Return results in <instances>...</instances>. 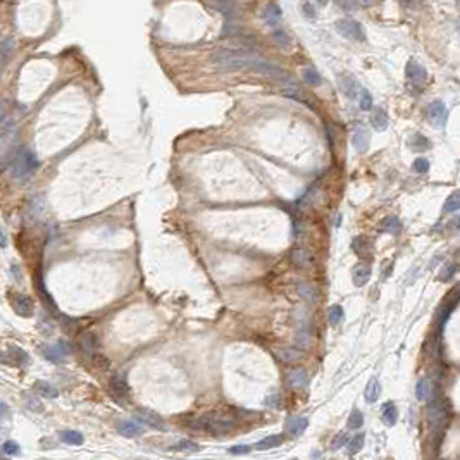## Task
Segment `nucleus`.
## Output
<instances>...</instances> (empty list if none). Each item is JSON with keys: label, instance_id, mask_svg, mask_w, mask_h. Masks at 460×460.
<instances>
[{"label": "nucleus", "instance_id": "obj_15", "mask_svg": "<svg viewBox=\"0 0 460 460\" xmlns=\"http://www.w3.org/2000/svg\"><path fill=\"white\" fill-rule=\"evenodd\" d=\"M117 433H121L126 438H134V436H140L143 429L138 424L131 422V420H119L117 422Z\"/></svg>", "mask_w": 460, "mask_h": 460}, {"label": "nucleus", "instance_id": "obj_6", "mask_svg": "<svg viewBox=\"0 0 460 460\" xmlns=\"http://www.w3.org/2000/svg\"><path fill=\"white\" fill-rule=\"evenodd\" d=\"M405 76H407V80H409L410 83H414L415 86H420V85H424V81H426L428 73L419 62H415V60H409V64H407V67H405Z\"/></svg>", "mask_w": 460, "mask_h": 460}, {"label": "nucleus", "instance_id": "obj_33", "mask_svg": "<svg viewBox=\"0 0 460 460\" xmlns=\"http://www.w3.org/2000/svg\"><path fill=\"white\" fill-rule=\"evenodd\" d=\"M303 80H305V83H309V85H312V86H315V85H319L321 81V75L317 71H315L314 67H305L303 69Z\"/></svg>", "mask_w": 460, "mask_h": 460}, {"label": "nucleus", "instance_id": "obj_22", "mask_svg": "<svg viewBox=\"0 0 460 460\" xmlns=\"http://www.w3.org/2000/svg\"><path fill=\"white\" fill-rule=\"evenodd\" d=\"M381 395V384L377 379H371L366 386V392H364V397H366V400L369 403H374L377 402V398H379Z\"/></svg>", "mask_w": 460, "mask_h": 460}, {"label": "nucleus", "instance_id": "obj_12", "mask_svg": "<svg viewBox=\"0 0 460 460\" xmlns=\"http://www.w3.org/2000/svg\"><path fill=\"white\" fill-rule=\"evenodd\" d=\"M371 274H372V269L369 266L367 262H359L357 266L353 267V283L355 286H364L369 283V279H371Z\"/></svg>", "mask_w": 460, "mask_h": 460}, {"label": "nucleus", "instance_id": "obj_48", "mask_svg": "<svg viewBox=\"0 0 460 460\" xmlns=\"http://www.w3.org/2000/svg\"><path fill=\"white\" fill-rule=\"evenodd\" d=\"M455 271H457V267L455 266H448V269H443V272L440 274V279L443 281V279H450L453 274H455Z\"/></svg>", "mask_w": 460, "mask_h": 460}, {"label": "nucleus", "instance_id": "obj_36", "mask_svg": "<svg viewBox=\"0 0 460 460\" xmlns=\"http://www.w3.org/2000/svg\"><path fill=\"white\" fill-rule=\"evenodd\" d=\"M172 450H178V452H198L200 446L195 443V441L183 440V441H180V443H176L174 446H172Z\"/></svg>", "mask_w": 460, "mask_h": 460}, {"label": "nucleus", "instance_id": "obj_34", "mask_svg": "<svg viewBox=\"0 0 460 460\" xmlns=\"http://www.w3.org/2000/svg\"><path fill=\"white\" fill-rule=\"evenodd\" d=\"M298 293L302 295L305 300L309 302H315V290L312 288L309 283H305V281H302V283H298Z\"/></svg>", "mask_w": 460, "mask_h": 460}, {"label": "nucleus", "instance_id": "obj_9", "mask_svg": "<svg viewBox=\"0 0 460 460\" xmlns=\"http://www.w3.org/2000/svg\"><path fill=\"white\" fill-rule=\"evenodd\" d=\"M340 88H341V92H343V95L346 98H357V95H359V83H357V80H355L353 76L351 75H341L340 76Z\"/></svg>", "mask_w": 460, "mask_h": 460}, {"label": "nucleus", "instance_id": "obj_42", "mask_svg": "<svg viewBox=\"0 0 460 460\" xmlns=\"http://www.w3.org/2000/svg\"><path fill=\"white\" fill-rule=\"evenodd\" d=\"M300 11H302V14H303V17H305V19H309V21H314L315 19V11H314V7H312V4L303 2L302 6H300Z\"/></svg>", "mask_w": 460, "mask_h": 460}, {"label": "nucleus", "instance_id": "obj_14", "mask_svg": "<svg viewBox=\"0 0 460 460\" xmlns=\"http://www.w3.org/2000/svg\"><path fill=\"white\" fill-rule=\"evenodd\" d=\"M371 124H372V128H374L376 131H386V129H388V124H390V119H388L386 111L381 109V107H377V109L372 111Z\"/></svg>", "mask_w": 460, "mask_h": 460}, {"label": "nucleus", "instance_id": "obj_1", "mask_svg": "<svg viewBox=\"0 0 460 460\" xmlns=\"http://www.w3.org/2000/svg\"><path fill=\"white\" fill-rule=\"evenodd\" d=\"M9 166H11V172L16 180L24 181L40 167V162L31 150H28L26 147H19V149L12 150V155L9 157Z\"/></svg>", "mask_w": 460, "mask_h": 460}, {"label": "nucleus", "instance_id": "obj_10", "mask_svg": "<svg viewBox=\"0 0 460 460\" xmlns=\"http://www.w3.org/2000/svg\"><path fill=\"white\" fill-rule=\"evenodd\" d=\"M136 419L140 420V422L147 424V426L154 428V429H159V431H162V429H166V422H164V419L157 415L155 412H150V410H140L136 415Z\"/></svg>", "mask_w": 460, "mask_h": 460}, {"label": "nucleus", "instance_id": "obj_26", "mask_svg": "<svg viewBox=\"0 0 460 460\" xmlns=\"http://www.w3.org/2000/svg\"><path fill=\"white\" fill-rule=\"evenodd\" d=\"M97 345H98L97 338H95V335H92V333H86V335H83V338H81V348H83L86 355H95Z\"/></svg>", "mask_w": 460, "mask_h": 460}, {"label": "nucleus", "instance_id": "obj_27", "mask_svg": "<svg viewBox=\"0 0 460 460\" xmlns=\"http://www.w3.org/2000/svg\"><path fill=\"white\" fill-rule=\"evenodd\" d=\"M60 440H62L64 443H67V445H76V446L85 443L83 435H81V433H78V431H64V433H60Z\"/></svg>", "mask_w": 460, "mask_h": 460}, {"label": "nucleus", "instance_id": "obj_2", "mask_svg": "<svg viewBox=\"0 0 460 460\" xmlns=\"http://www.w3.org/2000/svg\"><path fill=\"white\" fill-rule=\"evenodd\" d=\"M188 424L193 429H200V431L207 433H228L236 428V422L226 417H197L190 420Z\"/></svg>", "mask_w": 460, "mask_h": 460}, {"label": "nucleus", "instance_id": "obj_20", "mask_svg": "<svg viewBox=\"0 0 460 460\" xmlns=\"http://www.w3.org/2000/svg\"><path fill=\"white\" fill-rule=\"evenodd\" d=\"M281 19V9L277 4H269L266 7V11H264V21L269 24V26H276L279 23Z\"/></svg>", "mask_w": 460, "mask_h": 460}, {"label": "nucleus", "instance_id": "obj_13", "mask_svg": "<svg viewBox=\"0 0 460 460\" xmlns=\"http://www.w3.org/2000/svg\"><path fill=\"white\" fill-rule=\"evenodd\" d=\"M377 2H379V0H336L338 6L346 12L359 11V9H369V7L376 6Z\"/></svg>", "mask_w": 460, "mask_h": 460}, {"label": "nucleus", "instance_id": "obj_40", "mask_svg": "<svg viewBox=\"0 0 460 460\" xmlns=\"http://www.w3.org/2000/svg\"><path fill=\"white\" fill-rule=\"evenodd\" d=\"M360 109L362 111H369L372 109V97L367 90H360V102H359Z\"/></svg>", "mask_w": 460, "mask_h": 460}, {"label": "nucleus", "instance_id": "obj_35", "mask_svg": "<svg viewBox=\"0 0 460 460\" xmlns=\"http://www.w3.org/2000/svg\"><path fill=\"white\" fill-rule=\"evenodd\" d=\"M329 323H331V326H338V324L343 321V309H341V305H333L331 309H329Z\"/></svg>", "mask_w": 460, "mask_h": 460}, {"label": "nucleus", "instance_id": "obj_17", "mask_svg": "<svg viewBox=\"0 0 460 460\" xmlns=\"http://www.w3.org/2000/svg\"><path fill=\"white\" fill-rule=\"evenodd\" d=\"M276 357L281 360V362H297V360H300L303 357V353L300 350L297 348H279L276 350Z\"/></svg>", "mask_w": 460, "mask_h": 460}, {"label": "nucleus", "instance_id": "obj_4", "mask_svg": "<svg viewBox=\"0 0 460 460\" xmlns=\"http://www.w3.org/2000/svg\"><path fill=\"white\" fill-rule=\"evenodd\" d=\"M426 116H428V121L433 126H436V128H443V126L446 124V117H448V112H446V107H445L443 102H441V100H435V102H431L428 105Z\"/></svg>", "mask_w": 460, "mask_h": 460}, {"label": "nucleus", "instance_id": "obj_54", "mask_svg": "<svg viewBox=\"0 0 460 460\" xmlns=\"http://www.w3.org/2000/svg\"><path fill=\"white\" fill-rule=\"evenodd\" d=\"M6 360V355H4V351H0V362H4Z\"/></svg>", "mask_w": 460, "mask_h": 460}, {"label": "nucleus", "instance_id": "obj_7", "mask_svg": "<svg viewBox=\"0 0 460 460\" xmlns=\"http://www.w3.org/2000/svg\"><path fill=\"white\" fill-rule=\"evenodd\" d=\"M369 141H371V136H369V131L366 126H357L353 131V136H351V143H353V149L359 152V154H364V152L369 150Z\"/></svg>", "mask_w": 460, "mask_h": 460}, {"label": "nucleus", "instance_id": "obj_21", "mask_svg": "<svg viewBox=\"0 0 460 460\" xmlns=\"http://www.w3.org/2000/svg\"><path fill=\"white\" fill-rule=\"evenodd\" d=\"M285 441V438L281 435H272V436H267L264 438V440H260L257 445H255V448L257 450H271V448H277V446H281V443Z\"/></svg>", "mask_w": 460, "mask_h": 460}, {"label": "nucleus", "instance_id": "obj_53", "mask_svg": "<svg viewBox=\"0 0 460 460\" xmlns=\"http://www.w3.org/2000/svg\"><path fill=\"white\" fill-rule=\"evenodd\" d=\"M315 2H317L319 6H326V4H328V0H315Z\"/></svg>", "mask_w": 460, "mask_h": 460}, {"label": "nucleus", "instance_id": "obj_25", "mask_svg": "<svg viewBox=\"0 0 460 460\" xmlns=\"http://www.w3.org/2000/svg\"><path fill=\"white\" fill-rule=\"evenodd\" d=\"M307 426H309V417H303L302 415V417H293L290 420L288 429L293 436H297V435H302V433L307 429Z\"/></svg>", "mask_w": 460, "mask_h": 460}, {"label": "nucleus", "instance_id": "obj_44", "mask_svg": "<svg viewBox=\"0 0 460 460\" xmlns=\"http://www.w3.org/2000/svg\"><path fill=\"white\" fill-rule=\"evenodd\" d=\"M346 441H348V433H340V435H338V436L335 438V441H333L331 448H333V450L341 448V446H345V445H346Z\"/></svg>", "mask_w": 460, "mask_h": 460}, {"label": "nucleus", "instance_id": "obj_46", "mask_svg": "<svg viewBox=\"0 0 460 460\" xmlns=\"http://www.w3.org/2000/svg\"><path fill=\"white\" fill-rule=\"evenodd\" d=\"M231 453H234V455H243V453H249L250 452V446H246V445H236V446H233L231 450H229Z\"/></svg>", "mask_w": 460, "mask_h": 460}, {"label": "nucleus", "instance_id": "obj_49", "mask_svg": "<svg viewBox=\"0 0 460 460\" xmlns=\"http://www.w3.org/2000/svg\"><path fill=\"white\" fill-rule=\"evenodd\" d=\"M400 2H402V6H405V7H412V9H414V7H419V6H420V2H422V0H400Z\"/></svg>", "mask_w": 460, "mask_h": 460}, {"label": "nucleus", "instance_id": "obj_52", "mask_svg": "<svg viewBox=\"0 0 460 460\" xmlns=\"http://www.w3.org/2000/svg\"><path fill=\"white\" fill-rule=\"evenodd\" d=\"M6 245H7V238H6V234L0 231V246H6Z\"/></svg>", "mask_w": 460, "mask_h": 460}, {"label": "nucleus", "instance_id": "obj_38", "mask_svg": "<svg viewBox=\"0 0 460 460\" xmlns=\"http://www.w3.org/2000/svg\"><path fill=\"white\" fill-rule=\"evenodd\" d=\"M11 355L14 357V360L19 366H26V364L29 362V357H28V353H26L24 350H21L19 346H12L11 348Z\"/></svg>", "mask_w": 460, "mask_h": 460}, {"label": "nucleus", "instance_id": "obj_16", "mask_svg": "<svg viewBox=\"0 0 460 460\" xmlns=\"http://www.w3.org/2000/svg\"><path fill=\"white\" fill-rule=\"evenodd\" d=\"M381 419H383V422L386 426H395V424H397L398 410H397V407H395V403H392V402L384 403L383 410H381Z\"/></svg>", "mask_w": 460, "mask_h": 460}, {"label": "nucleus", "instance_id": "obj_28", "mask_svg": "<svg viewBox=\"0 0 460 460\" xmlns=\"http://www.w3.org/2000/svg\"><path fill=\"white\" fill-rule=\"evenodd\" d=\"M34 390H37V392L40 393L42 397H47V398H55L59 395L57 390H55L52 384L47 383V381H37V384H34Z\"/></svg>", "mask_w": 460, "mask_h": 460}, {"label": "nucleus", "instance_id": "obj_18", "mask_svg": "<svg viewBox=\"0 0 460 460\" xmlns=\"http://www.w3.org/2000/svg\"><path fill=\"white\" fill-rule=\"evenodd\" d=\"M288 381L293 388H305L307 383H309V376L303 369H295V371L290 372Z\"/></svg>", "mask_w": 460, "mask_h": 460}, {"label": "nucleus", "instance_id": "obj_11", "mask_svg": "<svg viewBox=\"0 0 460 460\" xmlns=\"http://www.w3.org/2000/svg\"><path fill=\"white\" fill-rule=\"evenodd\" d=\"M351 250H353L359 257H371L372 250H374V245H372V241L369 240L367 236H355L353 241H351Z\"/></svg>", "mask_w": 460, "mask_h": 460}, {"label": "nucleus", "instance_id": "obj_29", "mask_svg": "<svg viewBox=\"0 0 460 460\" xmlns=\"http://www.w3.org/2000/svg\"><path fill=\"white\" fill-rule=\"evenodd\" d=\"M410 143H412V149L419 150V152L431 149V143H429V140H428L426 136H424V134H420V133H415L414 136H412Z\"/></svg>", "mask_w": 460, "mask_h": 460}, {"label": "nucleus", "instance_id": "obj_45", "mask_svg": "<svg viewBox=\"0 0 460 460\" xmlns=\"http://www.w3.org/2000/svg\"><path fill=\"white\" fill-rule=\"evenodd\" d=\"M4 452L7 455H19L21 450L16 441H6V443H4Z\"/></svg>", "mask_w": 460, "mask_h": 460}, {"label": "nucleus", "instance_id": "obj_32", "mask_svg": "<svg viewBox=\"0 0 460 460\" xmlns=\"http://www.w3.org/2000/svg\"><path fill=\"white\" fill-rule=\"evenodd\" d=\"M12 50H14V42H12V38H6V40L2 42V45H0V60H2V62H7V59L11 57Z\"/></svg>", "mask_w": 460, "mask_h": 460}, {"label": "nucleus", "instance_id": "obj_30", "mask_svg": "<svg viewBox=\"0 0 460 460\" xmlns=\"http://www.w3.org/2000/svg\"><path fill=\"white\" fill-rule=\"evenodd\" d=\"M429 392H431V388H429V381L424 379V377H422V379H419L417 381V386H415V397H417V400L419 402L426 400Z\"/></svg>", "mask_w": 460, "mask_h": 460}, {"label": "nucleus", "instance_id": "obj_31", "mask_svg": "<svg viewBox=\"0 0 460 460\" xmlns=\"http://www.w3.org/2000/svg\"><path fill=\"white\" fill-rule=\"evenodd\" d=\"M364 441H366V436H364L362 433L346 441V445H348V453L353 455V453L360 452V450H362V446H364Z\"/></svg>", "mask_w": 460, "mask_h": 460}, {"label": "nucleus", "instance_id": "obj_23", "mask_svg": "<svg viewBox=\"0 0 460 460\" xmlns=\"http://www.w3.org/2000/svg\"><path fill=\"white\" fill-rule=\"evenodd\" d=\"M111 390L114 392L116 397H128L129 395V386L121 376H114L111 379Z\"/></svg>", "mask_w": 460, "mask_h": 460}, {"label": "nucleus", "instance_id": "obj_43", "mask_svg": "<svg viewBox=\"0 0 460 460\" xmlns=\"http://www.w3.org/2000/svg\"><path fill=\"white\" fill-rule=\"evenodd\" d=\"M414 169H415V172H420V174H424V172H428V171H429V160H428V159H424V157L415 159Z\"/></svg>", "mask_w": 460, "mask_h": 460}, {"label": "nucleus", "instance_id": "obj_8", "mask_svg": "<svg viewBox=\"0 0 460 460\" xmlns=\"http://www.w3.org/2000/svg\"><path fill=\"white\" fill-rule=\"evenodd\" d=\"M12 307H14L16 314L23 315V317H29V315H33V300L29 297H26V295H16L14 298L11 300Z\"/></svg>", "mask_w": 460, "mask_h": 460}, {"label": "nucleus", "instance_id": "obj_24", "mask_svg": "<svg viewBox=\"0 0 460 460\" xmlns=\"http://www.w3.org/2000/svg\"><path fill=\"white\" fill-rule=\"evenodd\" d=\"M381 229L386 233L398 234L402 231V223H400V219L395 218V216H388V218H384L381 221Z\"/></svg>", "mask_w": 460, "mask_h": 460}, {"label": "nucleus", "instance_id": "obj_41", "mask_svg": "<svg viewBox=\"0 0 460 460\" xmlns=\"http://www.w3.org/2000/svg\"><path fill=\"white\" fill-rule=\"evenodd\" d=\"M293 262L297 264V266H300V267L307 266V264H309V254L303 252V250L293 252Z\"/></svg>", "mask_w": 460, "mask_h": 460}, {"label": "nucleus", "instance_id": "obj_37", "mask_svg": "<svg viewBox=\"0 0 460 460\" xmlns=\"http://www.w3.org/2000/svg\"><path fill=\"white\" fill-rule=\"evenodd\" d=\"M460 209V200H458V193L455 192L450 195L448 198H446V203H445V212L446 214H452V212H457Z\"/></svg>", "mask_w": 460, "mask_h": 460}, {"label": "nucleus", "instance_id": "obj_5", "mask_svg": "<svg viewBox=\"0 0 460 460\" xmlns=\"http://www.w3.org/2000/svg\"><path fill=\"white\" fill-rule=\"evenodd\" d=\"M69 353H71V346H69L66 341H57V345L45 346V348H43V357L54 364L64 360Z\"/></svg>", "mask_w": 460, "mask_h": 460}, {"label": "nucleus", "instance_id": "obj_19", "mask_svg": "<svg viewBox=\"0 0 460 460\" xmlns=\"http://www.w3.org/2000/svg\"><path fill=\"white\" fill-rule=\"evenodd\" d=\"M272 40L276 42L277 47H281V49H285V50H290L292 49V45H293L292 37H290V34L281 28H277V29L272 31Z\"/></svg>", "mask_w": 460, "mask_h": 460}, {"label": "nucleus", "instance_id": "obj_51", "mask_svg": "<svg viewBox=\"0 0 460 460\" xmlns=\"http://www.w3.org/2000/svg\"><path fill=\"white\" fill-rule=\"evenodd\" d=\"M7 111H6V103L0 102V121H4V117H6Z\"/></svg>", "mask_w": 460, "mask_h": 460}, {"label": "nucleus", "instance_id": "obj_47", "mask_svg": "<svg viewBox=\"0 0 460 460\" xmlns=\"http://www.w3.org/2000/svg\"><path fill=\"white\" fill-rule=\"evenodd\" d=\"M266 403L269 407H272V409H277V407L281 405V398L277 397V395H271V397H267Z\"/></svg>", "mask_w": 460, "mask_h": 460}, {"label": "nucleus", "instance_id": "obj_3", "mask_svg": "<svg viewBox=\"0 0 460 460\" xmlns=\"http://www.w3.org/2000/svg\"><path fill=\"white\" fill-rule=\"evenodd\" d=\"M336 31L341 34L346 40H353V42H366V31H364L362 24L355 19H340L335 24Z\"/></svg>", "mask_w": 460, "mask_h": 460}, {"label": "nucleus", "instance_id": "obj_50", "mask_svg": "<svg viewBox=\"0 0 460 460\" xmlns=\"http://www.w3.org/2000/svg\"><path fill=\"white\" fill-rule=\"evenodd\" d=\"M9 415V409L6 407V403L0 402V419H6Z\"/></svg>", "mask_w": 460, "mask_h": 460}, {"label": "nucleus", "instance_id": "obj_39", "mask_svg": "<svg viewBox=\"0 0 460 460\" xmlns=\"http://www.w3.org/2000/svg\"><path fill=\"white\" fill-rule=\"evenodd\" d=\"M362 424H364V414L360 410H353L350 414V419H348V428L350 429H359Z\"/></svg>", "mask_w": 460, "mask_h": 460}]
</instances>
